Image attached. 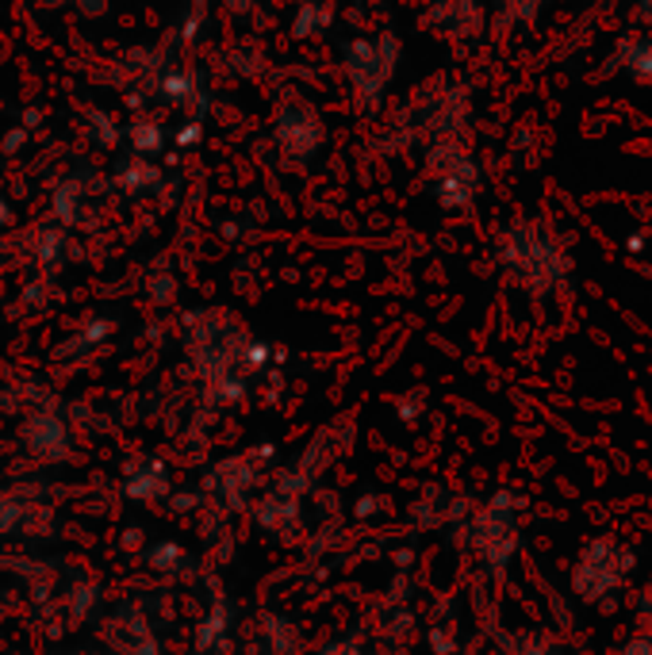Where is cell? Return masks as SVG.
<instances>
[{
	"mask_svg": "<svg viewBox=\"0 0 652 655\" xmlns=\"http://www.w3.org/2000/svg\"><path fill=\"white\" fill-rule=\"evenodd\" d=\"M638 625H641V636H652V579L645 583V590H641L638 598Z\"/></svg>",
	"mask_w": 652,
	"mask_h": 655,
	"instance_id": "obj_5",
	"label": "cell"
},
{
	"mask_svg": "<svg viewBox=\"0 0 652 655\" xmlns=\"http://www.w3.org/2000/svg\"><path fill=\"white\" fill-rule=\"evenodd\" d=\"M177 560H181V549L177 544H158V549L150 552V564L161 567V572H169V567H177Z\"/></svg>",
	"mask_w": 652,
	"mask_h": 655,
	"instance_id": "obj_6",
	"label": "cell"
},
{
	"mask_svg": "<svg viewBox=\"0 0 652 655\" xmlns=\"http://www.w3.org/2000/svg\"><path fill=\"white\" fill-rule=\"evenodd\" d=\"M261 456H269V449L254 452V456L227 460L223 467H215V487L223 483V490H227L231 498H246V490H250L261 475Z\"/></svg>",
	"mask_w": 652,
	"mask_h": 655,
	"instance_id": "obj_3",
	"label": "cell"
},
{
	"mask_svg": "<svg viewBox=\"0 0 652 655\" xmlns=\"http://www.w3.org/2000/svg\"><path fill=\"white\" fill-rule=\"evenodd\" d=\"M622 655H652V636H633V641H626Z\"/></svg>",
	"mask_w": 652,
	"mask_h": 655,
	"instance_id": "obj_8",
	"label": "cell"
},
{
	"mask_svg": "<svg viewBox=\"0 0 652 655\" xmlns=\"http://www.w3.org/2000/svg\"><path fill=\"white\" fill-rule=\"evenodd\" d=\"M364 655H372V652H364Z\"/></svg>",
	"mask_w": 652,
	"mask_h": 655,
	"instance_id": "obj_9",
	"label": "cell"
},
{
	"mask_svg": "<svg viewBox=\"0 0 652 655\" xmlns=\"http://www.w3.org/2000/svg\"><path fill=\"white\" fill-rule=\"evenodd\" d=\"M166 490H169V475L161 464L135 467V472L127 475V495L138 498V502H158Z\"/></svg>",
	"mask_w": 652,
	"mask_h": 655,
	"instance_id": "obj_4",
	"label": "cell"
},
{
	"mask_svg": "<svg viewBox=\"0 0 652 655\" xmlns=\"http://www.w3.org/2000/svg\"><path fill=\"white\" fill-rule=\"evenodd\" d=\"M630 572H633V552L618 537H595V541H587L580 549L576 567H572V590H576L580 602L599 606L615 590L626 587Z\"/></svg>",
	"mask_w": 652,
	"mask_h": 655,
	"instance_id": "obj_1",
	"label": "cell"
},
{
	"mask_svg": "<svg viewBox=\"0 0 652 655\" xmlns=\"http://www.w3.org/2000/svg\"><path fill=\"white\" fill-rule=\"evenodd\" d=\"M315 655H364L357 644H349V641H334V644H323Z\"/></svg>",
	"mask_w": 652,
	"mask_h": 655,
	"instance_id": "obj_7",
	"label": "cell"
},
{
	"mask_svg": "<svg viewBox=\"0 0 652 655\" xmlns=\"http://www.w3.org/2000/svg\"><path fill=\"white\" fill-rule=\"evenodd\" d=\"M469 544L484 556V564L507 567L522 544V521L518 502L510 495H495L469 518Z\"/></svg>",
	"mask_w": 652,
	"mask_h": 655,
	"instance_id": "obj_2",
	"label": "cell"
}]
</instances>
